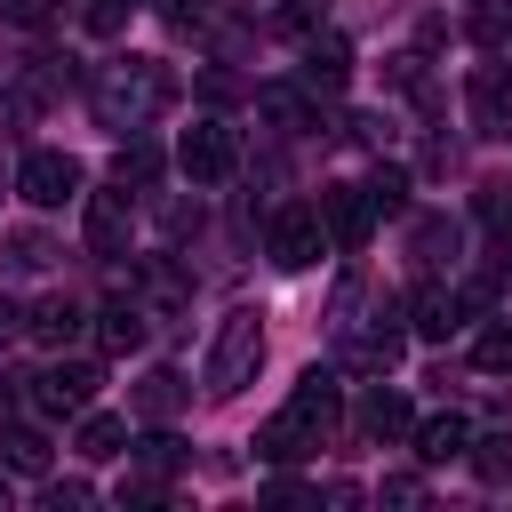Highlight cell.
<instances>
[{
    "label": "cell",
    "mask_w": 512,
    "mask_h": 512,
    "mask_svg": "<svg viewBox=\"0 0 512 512\" xmlns=\"http://www.w3.org/2000/svg\"><path fill=\"white\" fill-rule=\"evenodd\" d=\"M464 96H472V120H480L488 136H512V80H504L496 64H480Z\"/></svg>",
    "instance_id": "11"
},
{
    "label": "cell",
    "mask_w": 512,
    "mask_h": 512,
    "mask_svg": "<svg viewBox=\"0 0 512 512\" xmlns=\"http://www.w3.org/2000/svg\"><path fill=\"white\" fill-rule=\"evenodd\" d=\"M96 384H104L96 360H56V368L32 376V408H40V416H80V408L96 400Z\"/></svg>",
    "instance_id": "6"
},
{
    "label": "cell",
    "mask_w": 512,
    "mask_h": 512,
    "mask_svg": "<svg viewBox=\"0 0 512 512\" xmlns=\"http://www.w3.org/2000/svg\"><path fill=\"white\" fill-rule=\"evenodd\" d=\"M128 192H88V256H128Z\"/></svg>",
    "instance_id": "9"
},
{
    "label": "cell",
    "mask_w": 512,
    "mask_h": 512,
    "mask_svg": "<svg viewBox=\"0 0 512 512\" xmlns=\"http://www.w3.org/2000/svg\"><path fill=\"white\" fill-rule=\"evenodd\" d=\"M352 80V48L344 40H304V88H344Z\"/></svg>",
    "instance_id": "16"
},
{
    "label": "cell",
    "mask_w": 512,
    "mask_h": 512,
    "mask_svg": "<svg viewBox=\"0 0 512 512\" xmlns=\"http://www.w3.org/2000/svg\"><path fill=\"white\" fill-rule=\"evenodd\" d=\"M176 400H184V376H168V368H160V376H144L136 416H152V424H160V416H176Z\"/></svg>",
    "instance_id": "21"
},
{
    "label": "cell",
    "mask_w": 512,
    "mask_h": 512,
    "mask_svg": "<svg viewBox=\"0 0 512 512\" xmlns=\"http://www.w3.org/2000/svg\"><path fill=\"white\" fill-rule=\"evenodd\" d=\"M144 336H152V312H144V304H104V312H96V344H104V352H136Z\"/></svg>",
    "instance_id": "14"
},
{
    "label": "cell",
    "mask_w": 512,
    "mask_h": 512,
    "mask_svg": "<svg viewBox=\"0 0 512 512\" xmlns=\"http://www.w3.org/2000/svg\"><path fill=\"white\" fill-rule=\"evenodd\" d=\"M464 448H472V424H464L456 408H448V416H424V424H416V456H424V464H456Z\"/></svg>",
    "instance_id": "13"
},
{
    "label": "cell",
    "mask_w": 512,
    "mask_h": 512,
    "mask_svg": "<svg viewBox=\"0 0 512 512\" xmlns=\"http://www.w3.org/2000/svg\"><path fill=\"white\" fill-rule=\"evenodd\" d=\"M408 328L432 336V344L456 336V328H464V296H456V288H416V296H408Z\"/></svg>",
    "instance_id": "10"
},
{
    "label": "cell",
    "mask_w": 512,
    "mask_h": 512,
    "mask_svg": "<svg viewBox=\"0 0 512 512\" xmlns=\"http://www.w3.org/2000/svg\"><path fill=\"white\" fill-rule=\"evenodd\" d=\"M328 432H336V376H320V368H312V376L296 384V400H288V408H280V416L256 432V456L296 464V456H312Z\"/></svg>",
    "instance_id": "1"
},
{
    "label": "cell",
    "mask_w": 512,
    "mask_h": 512,
    "mask_svg": "<svg viewBox=\"0 0 512 512\" xmlns=\"http://www.w3.org/2000/svg\"><path fill=\"white\" fill-rule=\"evenodd\" d=\"M0 456H8L16 472H48V440H40V432H0Z\"/></svg>",
    "instance_id": "23"
},
{
    "label": "cell",
    "mask_w": 512,
    "mask_h": 512,
    "mask_svg": "<svg viewBox=\"0 0 512 512\" xmlns=\"http://www.w3.org/2000/svg\"><path fill=\"white\" fill-rule=\"evenodd\" d=\"M368 200H376V216H400V208H408V176H400V168H384V176L368 184Z\"/></svg>",
    "instance_id": "26"
},
{
    "label": "cell",
    "mask_w": 512,
    "mask_h": 512,
    "mask_svg": "<svg viewBox=\"0 0 512 512\" xmlns=\"http://www.w3.org/2000/svg\"><path fill=\"white\" fill-rule=\"evenodd\" d=\"M0 504H8V488H0Z\"/></svg>",
    "instance_id": "34"
},
{
    "label": "cell",
    "mask_w": 512,
    "mask_h": 512,
    "mask_svg": "<svg viewBox=\"0 0 512 512\" xmlns=\"http://www.w3.org/2000/svg\"><path fill=\"white\" fill-rule=\"evenodd\" d=\"M256 368H264V312L256 304H240V312H224L216 320V336H208V392L216 400H232L240 384H256Z\"/></svg>",
    "instance_id": "3"
},
{
    "label": "cell",
    "mask_w": 512,
    "mask_h": 512,
    "mask_svg": "<svg viewBox=\"0 0 512 512\" xmlns=\"http://www.w3.org/2000/svg\"><path fill=\"white\" fill-rule=\"evenodd\" d=\"M384 504H424V480H416V472H400V480H384Z\"/></svg>",
    "instance_id": "32"
},
{
    "label": "cell",
    "mask_w": 512,
    "mask_h": 512,
    "mask_svg": "<svg viewBox=\"0 0 512 512\" xmlns=\"http://www.w3.org/2000/svg\"><path fill=\"white\" fill-rule=\"evenodd\" d=\"M480 216H488L496 232L512 224V176H488V184H480Z\"/></svg>",
    "instance_id": "27"
},
{
    "label": "cell",
    "mask_w": 512,
    "mask_h": 512,
    "mask_svg": "<svg viewBox=\"0 0 512 512\" xmlns=\"http://www.w3.org/2000/svg\"><path fill=\"white\" fill-rule=\"evenodd\" d=\"M176 160H184V176H192V184H224V176L240 168V144H232V128H224V120H192V128H184V144H176Z\"/></svg>",
    "instance_id": "5"
},
{
    "label": "cell",
    "mask_w": 512,
    "mask_h": 512,
    "mask_svg": "<svg viewBox=\"0 0 512 512\" xmlns=\"http://www.w3.org/2000/svg\"><path fill=\"white\" fill-rule=\"evenodd\" d=\"M256 112H264V120H280V128H304V120H312L296 88H264V96H256Z\"/></svg>",
    "instance_id": "24"
},
{
    "label": "cell",
    "mask_w": 512,
    "mask_h": 512,
    "mask_svg": "<svg viewBox=\"0 0 512 512\" xmlns=\"http://www.w3.org/2000/svg\"><path fill=\"white\" fill-rule=\"evenodd\" d=\"M400 360V328L384 320V328H344V368H360V376H384Z\"/></svg>",
    "instance_id": "12"
},
{
    "label": "cell",
    "mask_w": 512,
    "mask_h": 512,
    "mask_svg": "<svg viewBox=\"0 0 512 512\" xmlns=\"http://www.w3.org/2000/svg\"><path fill=\"white\" fill-rule=\"evenodd\" d=\"M320 232H328V248H344V256H360L368 248V232H376V200H368V184H320Z\"/></svg>",
    "instance_id": "4"
},
{
    "label": "cell",
    "mask_w": 512,
    "mask_h": 512,
    "mask_svg": "<svg viewBox=\"0 0 512 512\" xmlns=\"http://www.w3.org/2000/svg\"><path fill=\"white\" fill-rule=\"evenodd\" d=\"M88 104H96V120H104V128H128V136H136V128L168 104V72H160L152 56H120V64H104V72H96Z\"/></svg>",
    "instance_id": "2"
},
{
    "label": "cell",
    "mask_w": 512,
    "mask_h": 512,
    "mask_svg": "<svg viewBox=\"0 0 512 512\" xmlns=\"http://www.w3.org/2000/svg\"><path fill=\"white\" fill-rule=\"evenodd\" d=\"M72 448H80L88 464H104V456L128 448V424H120V416H80V440H72Z\"/></svg>",
    "instance_id": "19"
},
{
    "label": "cell",
    "mask_w": 512,
    "mask_h": 512,
    "mask_svg": "<svg viewBox=\"0 0 512 512\" xmlns=\"http://www.w3.org/2000/svg\"><path fill=\"white\" fill-rule=\"evenodd\" d=\"M80 320H88V312H80L72 296H48V304L32 312V336H40V344H72V336H80Z\"/></svg>",
    "instance_id": "18"
},
{
    "label": "cell",
    "mask_w": 512,
    "mask_h": 512,
    "mask_svg": "<svg viewBox=\"0 0 512 512\" xmlns=\"http://www.w3.org/2000/svg\"><path fill=\"white\" fill-rule=\"evenodd\" d=\"M88 496H96L88 480H56V488H48V504H56V512H72V504H88Z\"/></svg>",
    "instance_id": "31"
},
{
    "label": "cell",
    "mask_w": 512,
    "mask_h": 512,
    "mask_svg": "<svg viewBox=\"0 0 512 512\" xmlns=\"http://www.w3.org/2000/svg\"><path fill=\"white\" fill-rule=\"evenodd\" d=\"M144 296H152L160 312H168V304H184V272H176V264H144Z\"/></svg>",
    "instance_id": "25"
},
{
    "label": "cell",
    "mask_w": 512,
    "mask_h": 512,
    "mask_svg": "<svg viewBox=\"0 0 512 512\" xmlns=\"http://www.w3.org/2000/svg\"><path fill=\"white\" fill-rule=\"evenodd\" d=\"M472 368H488V376H512V312H504V320H488V328L472 336Z\"/></svg>",
    "instance_id": "20"
},
{
    "label": "cell",
    "mask_w": 512,
    "mask_h": 512,
    "mask_svg": "<svg viewBox=\"0 0 512 512\" xmlns=\"http://www.w3.org/2000/svg\"><path fill=\"white\" fill-rule=\"evenodd\" d=\"M16 192H24L32 208H64V200L80 192V160H72V152H24Z\"/></svg>",
    "instance_id": "7"
},
{
    "label": "cell",
    "mask_w": 512,
    "mask_h": 512,
    "mask_svg": "<svg viewBox=\"0 0 512 512\" xmlns=\"http://www.w3.org/2000/svg\"><path fill=\"white\" fill-rule=\"evenodd\" d=\"M352 424H360V440H400V432H408V400L376 384V392H360V416H352Z\"/></svg>",
    "instance_id": "15"
},
{
    "label": "cell",
    "mask_w": 512,
    "mask_h": 512,
    "mask_svg": "<svg viewBox=\"0 0 512 512\" xmlns=\"http://www.w3.org/2000/svg\"><path fill=\"white\" fill-rule=\"evenodd\" d=\"M464 464H472V472H480L488 488H504V480H512V432H472Z\"/></svg>",
    "instance_id": "17"
},
{
    "label": "cell",
    "mask_w": 512,
    "mask_h": 512,
    "mask_svg": "<svg viewBox=\"0 0 512 512\" xmlns=\"http://www.w3.org/2000/svg\"><path fill=\"white\" fill-rule=\"evenodd\" d=\"M112 176H120V184H152V176H160V152H152L144 136H128L120 160H112Z\"/></svg>",
    "instance_id": "22"
},
{
    "label": "cell",
    "mask_w": 512,
    "mask_h": 512,
    "mask_svg": "<svg viewBox=\"0 0 512 512\" xmlns=\"http://www.w3.org/2000/svg\"><path fill=\"white\" fill-rule=\"evenodd\" d=\"M264 248H272V264H280V272H304V264H320V248H328V232H320V208H280Z\"/></svg>",
    "instance_id": "8"
},
{
    "label": "cell",
    "mask_w": 512,
    "mask_h": 512,
    "mask_svg": "<svg viewBox=\"0 0 512 512\" xmlns=\"http://www.w3.org/2000/svg\"><path fill=\"white\" fill-rule=\"evenodd\" d=\"M320 16H328V0H288V8H280V32H312Z\"/></svg>",
    "instance_id": "28"
},
{
    "label": "cell",
    "mask_w": 512,
    "mask_h": 512,
    "mask_svg": "<svg viewBox=\"0 0 512 512\" xmlns=\"http://www.w3.org/2000/svg\"><path fill=\"white\" fill-rule=\"evenodd\" d=\"M160 16H168V24H208L216 0H160Z\"/></svg>",
    "instance_id": "30"
},
{
    "label": "cell",
    "mask_w": 512,
    "mask_h": 512,
    "mask_svg": "<svg viewBox=\"0 0 512 512\" xmlns=\"http://www.w3.org/2000/svg\"><path fill=\"white\" fill-rule=\"evenodd\" d=\"M0 408H8V384H0Z\"/></svg>",
    "instance_id": "33"
},
{
    "label": "cell",
    "mask_w": 512,
    "mask_h": 512,
    "mask_svg": "<svg viewBox=\"0 0 512 512\" xmlns=\"http://www.w3.org/2000/svg\"><path fill=\"white\" fill-rule=\"evenodd\" d=\"M56 16V0H8V24H24V32H40Z\"/></svg>",
    "instance_id": "29"
}]
</instances>
